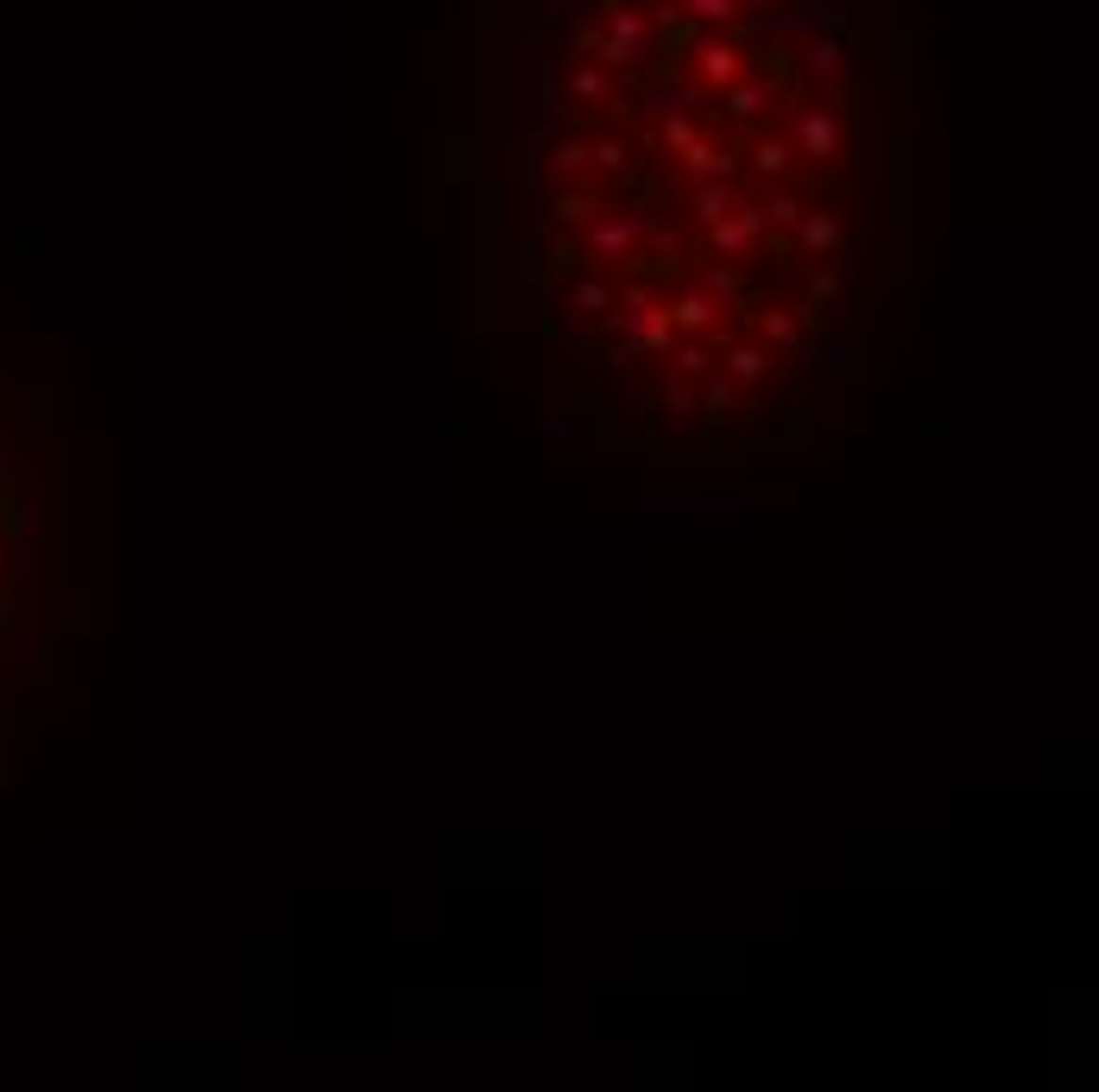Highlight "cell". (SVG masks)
Returning a JSON list of instances; mask_svg holds the SVG:
<instances>
[{"mask_svg":"<svg viewBox=\"0 0 1099 1092\" xmlns=\"http://www.w3.org/2000/svg\"><path fill=\"white\" fill-rule=\"evenodd\" d=\"M834 240H841V234H834V215H809V221H803V247L809 253H828Z\"/></svg>","mask_w":1099,"mask_h":1092,"instance_id":"1","label":"cell"},{"mask_svg":"<svg viewBox=\"0 0 1099 1092\" xmlns=\"http://www.w3.org/2000/svg\"><path fill=\"white\" fill-rule=\"evenodd\" d=\"M759 360H764V354H752V348H740V354H727V373H733V379H740V385H746V379H759Z\"/></svg>","mask_w":1099,"mask_h":1092,"instance_id":"2","label":"cell"}]
</instances>
